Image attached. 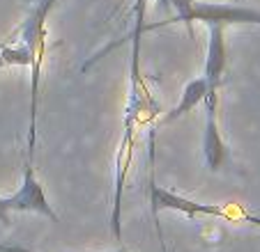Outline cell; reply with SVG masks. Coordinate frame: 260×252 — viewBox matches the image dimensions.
<instances>
[{
	"instance_id": "obj_1",
	"label": "cell",
	"mask_w": 260,
	"mask_h": 252,
	"mask_svg": "<svg viewBox=\"0 0 260 252\" xmlns=\"http://www.w3.org/2000/svg\"><path fill=\"white\" fill-rule=\"evenodd\" d=\"M168 7L175 12L168 23H184L191 32L196 21L205 25H260V10L233 3H198V0H168Z\"/></svg>"
},
{
	"instance_id": "obj_2",
	"label": "cell",
	"mask_w": 260,
	"mask_h": 252,
	"mask_svg": "<svg viewBox=\"0 0 260 252\" xmlns=\"http://www.w3.org/2000/svg\"><path fill=\"white\" fill-rule=\"evenodd\" d=\"M150 211L157 218L159 211H177L184 214L187 218H201V216H210V218H223V220H235L242 218L251 225H260V218H255L253 214L244 211L240 206L233 204H207V202H193L189 197L173 193V190L164 188V186L150 184Z\"/></svg>"
},
{
	"instance_id": "obj_3",
	"label": "cell",
	"mask_w": 260,
	"mask_h": 252,
	"mask_svg": "<svg viewBox=\"0 0 260 252\" xmlns=\"http://www.w3.org/2000/svg\"><path fill=\"white\" fill-rule=\"evenodd\" d=\"M7 206L12 214H37L49 218L51 223H58V214L49 204V197L44 193V186L35 175V165H25V175L21 181V188L16 193L7 195Z\"/></svg>"
},
{
	"instance_id": "obj_4",
	"label": "cell",
	"mask_w": 260,
	"mask_h": 252,
	"mask_svg": "<svg viewBox=\"0 0 260 252\" xmlns=\"http://www.w3.org/2000/svg\"><path fill=\"white\" fill-rule=\"evenodd\" d=\"M205 126H203V158L212 172L221 170L228 160V147L223 142L216 119V106H219V92H210L205 101Z\"/></svg>"
},
{
	"instance_id": "obj_5",
	"label": "cell",
	"mask_w": 260,
	"mask_h": 252,
	"mask_svg": "<svg viewBox=\"0 0 260 252\" xmlns=\"http://www.w3.org/2000/svg\"><path fill=\"white\" fill-rule=\"evenodd\" d=\"M58 0H35L30 14L25 16V21L19 28V37L16 41L25 44L30 49V53L35 58L44 55V46H46V21H49V14L53 10V5Z\"/></svg>"
},
{
	"instance_id": "obj_6",
	"label": "cell",
	"mask_w": 260,
	"mask_h": 252,
	"mask_svg": "<svg viewBox=\"0 0 260 252\" xmlns=\"http://www.w3.org/2000/svg\"><path fill=\"white\" fill-rule=\"evenodd\" d=\"M210 28V39H207V58H205V80L210 88L221 90L223 85V73L228 64V51H226V28L223 25H207Z\"/></svg>"
},
{
	"instance_id": "obj_7",
	"label": "cell",
	"mask_w": 260,
	"mask_h": 252,
	"mask_svg": "<svg viewBox=\"0 0 260 252\" xmlns=\"http://www.w3.org/2000/svg\"><path fill=\"white\" fill-rule=\"evenodd\" d=\"M210 92H219V90L210 88V82L205 80V76H201V78H196V80L187 82V85H184V90H182V97H180V101H177V106L173 108L166 117H164V121H175V119H180L182 115L191 112L198 103L205 101Z\"/></svg>"
},
{
	"instance_id": "obj_8",
	"label": "cell",
	"mask_w": 260,
	"mask_h": 252,
	"mask_svg": "<svg viewBox=\"0 0 260 252\" xmlns=\"http://www.w3.org/2000/svg\"><path fill=\"white\" fill-rule=\"evenodd\" d=\"M0 223L10 225L12 223V211L7 206V197H0Z\"/></svg>"
},
{
	"instance_id": "obj_9",
	"label": "cell",
	"mask_w": 260,
	"mask_h": 252,
	"mask_svg": "<svg viewBox=\"0 0 260 252\" xmlns=\"http://www.w3.org/2000/svg\"><path fill=\"white\" fill-rule=\"evenodd\" d=\"M0 252H32L28 247H16V245H0Z\"/></svg>"
},
{
	"instance_id": "obj_10",
	"label": "cell",
	"mask_w": 260,
	"mask_h": 252,
	"mask_svg": "<svg viewBox=\"0 0 260 252\" xmlns=\"http://www.w3.org/2000/svg\"><path fill=\"white\" fill-rule=\"evenodd\" d=\"M5 69V60H3V44H0V71Z\"/></svg>"
},
{
	"instance_id": "obj_11",
	"label": "cell",
	"mask_w": 260,
	"mask_h": 252,
	"mask_svg": "<svg viewBox=\"0 0 260 252\" xmlns=\"http://www.w3.org/2000/svg\"><path fill=\"white\" fill-rule=\"evenodd\" d=\"M118 252H120V250H118Z\"/></svg>"
}]
</instances>
